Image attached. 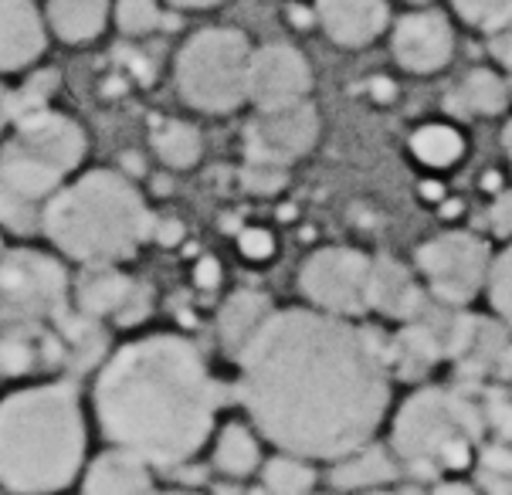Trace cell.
Here are the masks:
<instances>
[{
	"label": "cell",
	"instance_id": "obj_1",
	"mask_svg": "<svg viewBox=\"0 0 512 495\" xmlns=\"http://www.w3.org/2000/svg\"><path fill=\"white\" fill-rule=\"evenodd\" d=\"M241 404L285 455L336 462L370 438L390 407V356L377 329L319 309H282L238 353Z\"/></svg>",
	"mask_w": 512,
	"mask_h": 495
},
{
	"label": "cell",
	"instance_id": "obj_2",
	"mask_svg": "<svg viewBox=\"0 0 512 495\" xmlns=\"http://www.w3.org/2000/svg\"><path fill=\"white\" fill-rule=\"evenodd\" d=\"M218 401L201 350L170 333L126 343L95 380L102 434L156 468L184 465L204 448Z\"/></svg>",
	"mask_w": 512,
	"mask_h": 495
},
{
	"label": "cell",
	"instance_id": "obj_3",
	"mask_svg": "<svg viewBox=\"0 0 512 495\" xmlns=\"http://www.w3.org/2000/svg\"><path fill=\"white\" fill-rule=\"evenodd\" d=\"M85 458V414L72 384H38L0 401V485L51 495L75 482Z\"/></svg>",
	"mask_w": 512,
	"mask_h": 495
},
{
	"label": "cell",
	"instance_id": "obj_4",
	"mask_svg": "<svg viewBox=\"0 0 512 495\" xmlns=\"http://www.w3.org/2000/svg\"><path fill=\"white\" fill-rule=\"evenodd\" d=\"M41 231L75 262L116 265L140 251L153 231V217L129 177L116 170H89L51 197Z\"/></svg>",
	"mask_w": 512,
	"mask_h": 495
},
{
	"label": "cell",
	"instance_id": "obj_5",
	"mask_svg": "<svg viewBox=\"0 0 512 495\" xmlns=\"http://www.w3.org/2000/svg\"><path fill=\"white\" fill-rule=\"evenodd\" d=\"M85 160V133L75 119L41 109L17 119L0 153V224L17 234L41 231L45 207Z\"/></svg>",
	"mask_w": 512,
	"mask_h": 495
},
{
	"label": "cell",
	"instance_id": "obj_6",
	"mask_svg": "<svg viewBox=\"0 0 512 495\" xmlns=\"http://www.w3.org/2000/svg\"><path fill=\"white\" fill-rule=\"evenodd\" d=\"M485 441V414L472 390L465 387H421L397 407L390 445L394 458L418 479L438 482L475 468Z\"/></svg>",
	"mask_w": 512,
	"mask_h": 495
},
{
	"label": "cell",
	"instance_id": "obj_7",
	"mask_svg": "<svg viewBox=\"0 0 512 495\" xmlns=\"http://www.w3.org/2000/svg\"><path fill=\"white\" fill-rule=\"evenodd\" d=\"M251 45L234 28H204L180 48L173 75L187 106L201 112H231L248 102Z\"/></svg>",
	"mask_w": 512,
	"mask_h": 495
},
{
	"label": "cell",
	"instance_id": "obj_8",
	"mask_svg": "<svg viewBox=\"0 0 512 495\" xmlns=\"http://www.w3.org/2000/svg\"><path fill=\"white\" fill-rule=\"evenodd\" d=\"M68 275L51 255L11 251L0 258V329H34L65 316Z\"/></svg>",
	"mask_w": 512,
	"mask_h": 495
},
{
	"label": "cell",
	"instance_id": "obj_9",
	"mask_svg": "<svg viewBox=\"0 0 512 495\" xmlns=\"http://www.w3.org/2000/svg\"><path fill=\"white\" fill-rule=\"evenodd\" d=\"M414 262L431 299L451 309H465L489 282L492 251L472 231H441L421 241Z\"/></svg>",
	"mask_w": 512,
	"mask_h": 495
},
{
	"label": "cell",
	"instance_id": "obj_10",
	"mask_svg": "<svg viewBox=\"0 0 512 495\" xmlns=\"http://www.w3.org/2000/svg\"><path fill=\"white\" fill-rule=\"evenodd\" d=\"M370 258L357 248H319L299 268V292L309 309L353 319L367 309Z\"/></svg>",
	"mask_w": 512,
	"mask_h": 495
},
{
	"label": "cell",
	"instance_id": "obj_11",
	"mask_svg": "<svg viewBox=\"0 0 512 495\" xmlns=\"http://www.w3.org/2000/svg\"><path fill=\"white\" fill-rule=\"evenodd\" d=\"M451 363H455L458 387L482 394L489 387L509 384L512 380V333L499 319L468 316L451 346Z\"/></svg>",
	"mask_w": 512,
	"mask_h": 495
},
{
	"label": "cell",
	"instance_id": "obj_12",
	"mask_svg": "<svg viewBox=\"0 0 512 495\" xmlns=\"http://www.w3.org/2000/svg\"><path fill=\"white\" fill-rule=\"evenodd\" d=\"M316 140H319V112L309 99L285 109L258 112L245 129V160L292 167L295 160L312 153Z\"/></svg>",
	"mask_w": 512,
	"mask_h": 495
},
{
	"label": "cell",
	"instance_id": "obj_13",
	"mask_svg": "<svg viewBox=\"0 0 512 495\" xmlns=\"http://www.w3.org/2000/svg\"><path fill=\"white\" fill-rule=\"evenodd\" d=\"M312 89V68L299 48L265 45L251 51L248 68V102L258 112H272L306 102Z\"/></svg>",
	"mask_w": 512,
	"mask_h": 495
},
{
	"label": "cell",
	"instance_id": "obj_14",
	"mask_svg": "<svg viewBox=\"0 0 512 495\" xmlns=\"http://www.w3.org/2000/svg\"><path fill=\"white\" fill-rule=\"evenodd\" d=\"M75 302L89 319H116L119 326H136L150 316L153 292L150 285L129 279L116 265H89L78 279Z\"/></svg>",
	"mask_w": 512,
	"mask_h": 495
},
{
	"label": "cell",
	"instance_id": "obj_15",
	"mask_svg": "<svg viewBox=\"0 0 512 495\" xmlns=\"http://www.w3.org/2000/svg\"><path fill=\"white\" fill-rule=\"evenodd\" d=\"M397 65L411 75H435L455 58V28H451L448 14L418 7V11L404 14L394 24V38H390Z\"/></svg>",
	"mask_w": 512,
	"mask_h": 495
},
{
	"label": "cell",
	"instance_id": "obj_16",
	"mask_svg": "<svg viewBox=\"0 0 512 495\" xmlns=\"http://www.w3.org/2000/svg\"><path fill=\"white\" fill-rule=\"evenodd\" d=\"M428 289H421L418 275L404 262L390 255L370 258V285H367V309L380 312L397 323H411L428 306Z\"/></svg>",
	"mask_w": 512,
	"mask_h": 495
},
{
	"label": "cell",
	"instance_id": "obj_17",
	"mask_svg": "<svg viewBox=\"0 0 512 495\" xmlns=\"http://www.w3.org/2000/svg\"><path fill=\"white\" fill-rule=\"evenodd\" d=\"M316 21L340 48H367L390 24L387 0H316Z\"/></svg>",
	"mask_w": 512,
	"mask_h": 495
},
{
	"label": "cell",
	"instance_id": "obj_18",
	"mask_svg": "<svg viewBox=\"0 0 512 495\" xmlns=\"http://www.w3.org/2000/svg\"><path fill=\"white\" fill-rule=\"evenodd\" d=\"M48 41L45 17L34 0H0V72H17L41 58Z\"/></svg>",
	"mask_w": 512,
	"mask_h": 495
},
{
	"label": "cell",
	"instance_id": "obj_19",
	"mask_svg": "<svg viewBox=\"0 0 512 495\" xmlns=\"http://www.w3.org/2000/svg\"><path fill=\"white\" fill-rule=\"evenodd\" d=\"M150 492H153L150 465L123 448H112L106 455L95 458L82 482V495H150Z\"/></svg>",
	"mask_w": 512,
	"mask_h": 495
},
{
	"label": "cell",
	"instance_id": "obj_20",
	"mask_svg": "<svg viewBox=\"0 0 512 495\" xmlns=\"http://www.w3.org/2000/svg\"><path fill=\"white\" fill-rule=\"evenodd\" d=\"M68 356L65 343L51 336L48 326L34 329H4L0 333V377H24L41 363H55Z\"/></svg>",
	"mask_w": 512,
	"mask_h": 495
},
{
	"label": "cell",
	"instance_id": "obj_21",
	"mask_svg": "<svg viewBox=\"0 0 512 495\" xmlns=\"http://www.w3.org/2000/svg\"><path fill=\"white\" fill-rule=\"evenodd\" d=\"M272 312H275L272 299H268L265 292H255V289L231 292L228 302H224L218 312V333H221L224 350L238 356L251 336L265 326V319L272 316Z\"/></svg>",
	"mask_w": 512,
	"mask_h": 495
},
{
	"label": "cell",
	"instance_id": "obj_22",
	"mask_svg": "<svg viewBox=\"0 0 512 495\" xmlns=\"http://www.w3.org/2000/svg\"><path fill=\"white\" fill-rule=\"evenodd\" d=\"M397 475V458L380 445H363L350 455L336 458L329 482L343 492H370V489H384L394 482Z\"/></svg>",
	"mask_w": 512,
	"mask_h": 495
},
{
	"label": "cell",
	"instance_id": "obj_23",
	"mask_svg": "<svg viewBox=\"0 0 512 495\" xmlns=\"http://www.w3.org/2000/svg\"><path fill=\"white\" fill-rule=\"evenodd\" d=\"M509 106V82L499 78L489 68H475L468 72L458 89L445 95V112L458 119H472V116H502Z\"/></svg>",
	"mask_w": 512,
	"mask_h": 495
},
{
	"label": "cell",
	"instance_id": "obj_24",
	"mask_svg": "<svg viewBox=\"0 0 512 495\" xmlns=\"http://www.w3.org/2000/svg\"><path fill=\"white\" fill-rule=\"evenodd\" d=\"M109 21V0H48V28L68 45L99 38Z\"/></svg>",
	"mask_w": 512,
	"mask_h": 495
},
{
	"label": "cell",
	"instance_id": "obj_25",
	"mask_svg": "<svg viewBox=\"0 0 512 495\" xmlns=\"http://www.w3.org/2000/svg\"><path fill=\"white\" fill-rule=\"evenodd\" d=\"M150 140H153L156 156L173 170H190L201 160V150H204L197 126L184 123V119H160V123L153 126Z\"/></svg>",
	"mask_w": 512,
	"mask_h": 495
},
{
	"label": "cell",
	"instance_id": "obj_26",
	"mask_svg": "<svg viewBox=\"0 0 512 495\" xmlns=\"http://www.w3.org/2000/svg\"><path fill=\"white\" fill-rule=\"evenodd\" d=\"M411 153L414 160L431 170H448L465 156V140L455 126L448 123H428L411 133Z\"/></svg>",
	"mask_w": 512,
	"mask_h": 495
},
{
	"label": "cell",
	"instance_id": "obj_27",
	"mask_svg": "<svg viewBox=\"0 0 512 495\" xmlns=\"http://www.w3.org/2000/svg\"><path fill=\"white\" fill-rule=\"evenodd\" d=\"M214 465L231 479H245V475L258 472V441L245 424H228L214 448Z\"/></svg>",
	"mask_w": 512,
	"mask_h": 495
},
{
	"label": "cell",
	"instance_id": "obj_28",
	"mask_svg": "<svg viewBox=\"0 0 512 495\" xmlns=\"http://www.w3.org/2000/svg\"><path fill=\"white\" fill-rule=\"evenodd\" d=\"M262 485L268 495H309L316 489V468L309 458L299 455H275L262 468Z\"/></svg>",
	"mask_w": 512,
	"mask_h": 495
},
{
	"label": "cell",
	"instance_id": "obj_29",
	"mask_svg": "<svg viewBox=\"0 0 512 495\" xmlns=\"http://www.w3.org/2000/svg\"><path fill=\"white\" fill-rule=\"evenodd\" d=\"M485 414V438L512 448V380L475 394Z\"/></svg>",
	"mask_w": 512,
	"mask_h": 495
},
{
	"label": "cell",
	"instance_id": "obj_30",
	"mask_svg": "<svg viewBox=\"0 0 512 495\" xmlns=\"http://www.w3.org/2000/svg\"><path fill=\"white\" fill-rule=\"evenodd\" d=\"M451 7L468 28L485 34H499L512 24V0H451Z\"/></svg>",
	"mask_w": 512,
	"mask_h": 495
},
{
	"label": "cell",
	"instance_id": "obj_31",
	"mask_svg": "<svg viewBox=\"0 0 512 495\" xmlns=\"http://www.w3.org/2000/svg\"><path fill=\"white\" fill-rule=\"evenodd\" d=\"M489 302L492 312L502 326L512 333V241L509 248H502L499 258H492V272H489Z\"/></svg>",
	"mask_w": 512,
	"mask_h": 495
},
{
	"label": "cell",
	"instance_id": "obj_32",
	"mask_svg": "<svg viewBox=\"0 0 512 495\" xmlns=\"http://www.w3.org/2000/svg\"><path fill=\"white\" fill-rule=\"evenodd\" d=\"M475 465H479V479L485 489H496V492L512 489V448L485 438Z\"/></svg>",
	"mask_w": 512,
	"mask_h": 495
},
{
	"label": "cell",
	"instance_id": "obj_33",
	"mask_svg": "<svg viewBox=\"0 0 512 495\" xmlns=\"http://www.w3.org/2000/svg\"><path fill=\"white\" fill-rule=\"evenodd\" d=\"M116 24L119 31L129 34V38H140V34H150L163 24L160 4L156 0H119L116 4Z\"/></svg>",
	"mask_w": 512,
	"mask_h": 495
},
{
	"label": "cell",
	"instance_id": "obj_34",
	"mask_svg": "<svg viewBox=\"0 0 512 495\" xmlns=\"http://www.w3.org/2000/svg\"><path fill=\"white\" fill-rule=\"evenodd\" d=\"M241 184L251 194L272 197L289 184V167H275V163H258V160H245L241 167Z\"/></svg>",
	"mask_w": 512,
	"mask_h": 495
},
{
	"label": "cell",
	"instance_id": "obj_35",
	"mask_svg": "<svg viewBox=\"0 0 512 495\" xmlns=\"http://www.w3.org/2000/svg\"><path fill=\"white\" fill-rule=\"evenodd\" d=\"M238 251L248 262H268L275 255V238L265 228H245L238 234Z\"/></svg>",
	"mask_w": 512,
	"mask_h": 495
},
{
	"label": "cell",
	"instance_id": "obj_36",
	"mask_svg": "<svg viewBox=\"0 0 512 495\" xmlns=\"http://www.w3.org/2000/svg\"><path fill=\"white\" fill-rule=\"evenodd\" d=\"M489 228L499 234V238L512 241V190H499L496 201L489 207Z\"/></svg>",
	"mask_w": 512,
	"mask_h": 495
},
{
	"label": "cell",
	"instance_id": "obj_37",
	"mask_svg": "<svg viewBox=\"0 0 512 495\" xmlns=\"http://www.w3.org/2000/svg\"><path fill=\"white\" fill-rule=\"evenodd\" d=\"M489 51H492V58H496V62L506 68L509 78H512V24H509V28H502L499 34H492Z\"/></svg>",
	"mask_w": 512,
	"mask_h": 495
},
{
	"label": "cell",
	"instance_id": "obj_38",
	"mask_svg": "<svg viewBox=\"0 0 512 495\" xmlns=\"http://www.w3.org/2000/svg\"><path fill=\"white\" fill-rule=\"evenodd\" d=\"M194 282L201 285V289H214V285L221 282V265L214 262V258H201L194 268Z\"/></svg>",
	"mask_w": 512,
	"mask_h": 495
},
{
	"label": "cell",
	"instance_id": "obj_39",
	"mask_svg": "<svg viewBox=\"0 0 512 495\" xmlns=\"http://www.w3.org/2000/svg\"><path fill=\"white\" fill-rule=\"evenodd\" d=\"M153 238L160 241V245H177L180 238H184V228H180V221H173V217H167V221H153Z\"/></svg>",
	"mask_w": 512,
	"mask_h": 495
},
{
	"label": "cell",
	"instance_id": "obj_40",
	"mask_svg": "<svg viewBox=\"0 0 512 495\" xmlns=\"http://www.w3.org/2000/svg\"><path fill=\"white\" fill-rule=\"evenodd\" d=\"M431 495H479V489L462 482V479H438L435 492H431Z\"/></svg>",
	"mask_w": 512,
	"mask_h": 495
},
{
	"label": "cell",
	"instance_id": "obj_41",
	"mask_svg": "<svg viewBox=\"0 0 512 495\" xmlns=\"http://www.w3.org/2000/svg\"><path fill=\"white\" fill-rule=\"evenodd\" d=\"M14 119V112H11V92L0 85V136H4V129H7V123Z\"/></svg>",
	"mask_w": 512,
	"mask_h": 495
},
{
	"label": "cell",
	"instance_id": "obj_42",
	"mask_svg": "<svg viewBox=\"0 0 512 495\" xmlns=\"http://www.w3.org/2000/svg\"><path fill=\"white\" fill-rule=\"evenodd\" d=\"M173 7H184V11H204V7H218L224 0H167Z\"/></svg>",
	"mask_w": 512,
	"mask_h": 495
},
{
	"label": "cell",
	"instance_id": "obj_43",
	"mask_svg": "<svg viewBox=\"0 0 512 495\" xmlns=\"http://www.w3.org/2000/svg\"><path fill=\"white\" fill-rule=\"evenodd\" d=\"M502 150H506V160H509V167H512V119L506 123V129H502Z\"/></svg>",
	"mask_w": 512,
	"mask_h": 495
},
{
	"label": "cell",
	"instance_id": "obj_44",
	"mask_svg": "<svg viewBox=\"0 0 512 495\" xmlns=\"http://www.w3.org/2000/svg\"><path fill=\"white\" fill-rule=\"evenodd\" d=\"M357 495H418L411 489H370V492H357Z\"/></svg>",
	"mask_w": 512,
	"mask_h": 495
},
{
	"label": "cell",
	"instance_id": "obj_45",
	"mask_svg": "<svg viewBox=\"0 0 512 495\" xmlns=\"http://www.w3.org/2000/svg\"><path fill=\"white\" fill-rule=\"evenodd\" d=\"M150 495H197V492H150Z\"/></svg>",
	"mask_w": 512,
	"mask_h": 495
},
{
	"label": "cell",
	"instance_id": "obj_46",
	"mask_svg": "<svg viewBox=\"0 0 512 495\" xmlns=\"http://www.w3.org/2000/svg\"><path fill=\"white\" fill-rule=\"evenodd\" d=\"M407 4H414V7H428L431 0H407Z\"/></svg>",
	"mask_w": 512,
	"mask_h": 495
},
{
	"label": "cell",
	"instance_id": "obj_47",
	"mask_svg": "<svg viewBox=\"0 0 512 495\" xmlns=\"http://www.w3.org/2000/svg\"><path fill=\"white\" fill-rule=\"evenodd\" d=\"M509 92H512V78H509Z\"/></svg>",
	"mask_w": 512,
	"mask_h": 495
},
{
	"label": "cell",
	"instance_id": "obj_48",
	"mask_svg": "<svg viewBox=\"0 0 512 495\" xmlns=\"http://www.w3.org/2000/svg\"><path fill=\"white\" fill-rule=\"evenodd\" d=\"M309 495H316V492H309Z\"/></svg>",
	"mask_w": 512,
	"mask_h": 495
}]
</instances>
